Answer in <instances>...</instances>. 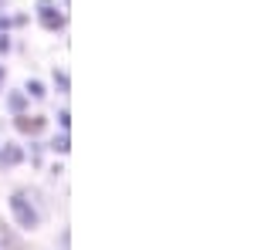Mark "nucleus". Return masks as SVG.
<instances>
[{
  "label": "nucleus",
  "mask_w": 254,
  "mask_h": 250,
  "mask_svg": "<svg viewBox=\"0 0 254 250\" xmlns=\"http://www.w3.org/2000/svg\"><path fill=\"white\" fill-rule=\"evenodd\" d=\"M3 78H7V64H0V85H3Z\"/></svg>",
  "instance_id": "nucleus-17"
},
{
  "label": "nucleus",
  "mask_w": 254,
  "mask_h": 250,
  "mask_svg": "<svg viewBox=\"0 0 254 250\" xmlns=\"http://www.w3.org/2000/svg\"><path fill=\"white\" fill-rule=\"evenodd\" d=\"M51 81H55V92H58V95H68V92H71V75H68L64 68H55V71H51Z\"/></svg>",
  "instance_id": "nucleus-10"
},
{
  "label": "nucleus",
  "mask_w": 254,
  "mask_h": 250,
  "mask_svg": "<svg viewBox=\"0 0 254 250\" xmlns=\"http://www.w3.org/2000/svg\"><path fill=\"white\" fill-rule=\"evenodd\" d=\"M34 17H38V24L48 31V34H58V31H64V27H68V14H64L61 7L41 10V14H34Z\"/></svg>",
  "instance_id": "nucleus-4"
},
{
  "label": "nucleus",
  "mask_w": 254,
  "mask_h": 250,
  "mask_svg": "<svg viewBox=\"0 0 254 250\" xmlns=\"http://www.w3.org/2000/svg\"><path fill=\"white\" fill-rule=\"evenodd\" d=\"M44 149H48V152H55V155H68V152H71V135L58 129V132L44 142Z\"/></svg>",
  "instance_id": "nucleus-7"
},
{
  "label": "nucleus",
  "mask_w": 254,
  "mask_h": 250,
  "mask_svg": "<svg viewBox=\"0 0 254 250\" xmlns=\"http://www.w3.org/2000/svg\"><path fill=\"white\" fill-rule=\"evenodd\" d=\"M48 173H51V179H58V176L64 173V166H61V162H55V166H51V169H48Z\"/></svg>",
  "instance_id": "nucleus-16"
},
{
  "label": "nucleus",
  "mask_w": 254,
  "mask_h": 250,
  "mask_svg": "<svg viewBox=\"0 0 254 250\" xmlns=\"http://www.w3.org/2000/svg\"><path fill=\"white\" fill-rule=\"evenodd\" d=\"M24 95L31 98V101H44V98H48V85H44L41 78H27V81H24Z\"/></svg>",
  "instance_id": "nucleus-8"
},
{
  "label": "nucleus",
  "mask_w": 254,
  "mask_h": 250,
  "mask_svg": "<svg viewBox=\"0 0 254 250\" xmlns=\"http://www.w3.org/2000/svg\"><path fill=\"white\" fill-rule=\"evenodd\" d=\"M51 7H58V0H34V14H41V10H51Z\"/></svg>",
  "instance_id": "nucleus-13"
},
{
  "label": "nucleus",
  "mask_w": 254,
  "mask_h": 250,
  "mask_svg": "<svg viewBox=\"0 0 254 250\" xmlns=\"http://www.w3.org/2000/svg\"><path fill=\"white\" fill-rule=\"evenodd\" d=\"M24 155H27V162H31L34 169H41V166H44V155H48L44 139H41V135H31V139H27V146H24Z\"/></svg>",
  "instance_id": "nucleus-6"
},
{
  "label": "nucleus",
  "mask_w": 254,
  "mask_h": 250,
  "mask_svg": "<svg viewBox=\"0 0 254 250\" xmlns=\"http://www.w3.org/2000/svg\"><path fill=\"white\" fill-rule=\"evenodd\" d=\"M0 31H14V20H10V14H0Z\"/></svg>",
  "instance_id": "nucleus-14"
},
{
  "label": "nucleus",
  "mask_w": 254,
  "mask_h": 250,
  "mask_svg": "<svg viewBox=\"0 0 254 250\" xmlns=\"http://www.w3.org/2000/svg\"><path fill=\"white\" fill-rule=\"evenodd\" d=\"M14 51V38H10V31H0V58H7Z\"/></svg>",
  "instance_id": "nucleus-12"
},
{
  "label": "nucleus",
  "mask_w": 254,
  "mask_h": 250,
  "mask_svg": "<svg viewBox=\"0 0 254 250\" xmlns=\"http://www.w3.org/2000/svg\"><path fill=\"white\" fill-rule=\"evenodd\" d=\"M7 210L14 216L17 230L34 233L41 227V220H44V200H34V190L31 186H17V190H10V196H7Z\"/></svg>",
  "instance_id": "nucleus-1"
},
{
  "label": "nucleus",
  "mask_w": 254,
  "mask_h": 250,
  "mask_svg": "<svg viewBox=\"0 0 254 250\" xmlns=\"http://www.w3.org/2000/svg\"><path fill=\"white\" fill-rule=\"evenodd\" d=\"M0 250H24V240L14 233V227H3L0 223Z\"/></svg>",
  "instance_id": "nucleus-9"
},
{
  "label": "nucleus",
  "mask_w": 254,
  "mask_h": 250,
  "mask_svg": "<svg viewBox=\"0 0 254 250\" xmlns=\"http://www.w3.org/2000/svg\"><path fill=\"white\" fill-rule=\"evenodd\" d=\"M0 3H3V0H0Z\"/></svg>",
  "instance_id": "nucleus-19"
},
{
  "label": "nucleus",
  "mask_w": 254,
  "mask_h": 250,
  "mask_svg": "<svg viewBox=\"0 0 254 250\" xmlns=\"http://www.w3.org/2000/svg\"><path fill=\"white\" fill-rule=\"evenodd\" d=\"M10 20H14V27H24V24H27V20H31V17H27V14H14V17H10Z\"/></svg>",
  "instance_id": "nucleus-15"
},
{
  "label": "nucleus",
  "mask_w": 254,
  "mask_h": 250,
  "mask_svg": "<svg viewBox=\"0 0 254 250\" xmlns=\"http://www.w3.org/2000/svg\"><path fill=\"white\" fill-rule=\"evenodd\" d=\"M14 122V132L24 135V139H31V135H44L48 132V125H51V118L48 115H31V112H24V115H10Z\"/></svg>",
  "instance_id": "nucleus-2"
},
{
  "label": "nucleus",
  "mask_w": 254,
  "mask_h": 250,
  "mask_svg": "<svg viewBox=\"0 0 254 250\" xmlns=\"http://www.w3.org/2000/svg\"><path fill=\"white\" fill-rule=\"evenodd\" d=\"M27 162V155H24V146L14 142V139H3L0 142V169H17Z\"/></svg>",
  "instance_id": "nucleus-3"
},
{
  "label": "nucleus",
  "mask_w": 254,
  "mask_h": 250,
  "mask_svg": "<svg viewBox=\"0 0 254 250\" xmlns=\"http://www.w3.org/2000/svg\"><path fill=\"white\" fill-rule=\"evenodd\" d=\"M3 108L10 115H24V112H31V98L24 95V88H14V92L3 95Z\"/></svg>",
  "instance_id": "nucleus-5"
},
{
  "label": "nucleus",
  "mask_w": 254,
  "mask_h": 250,
  "mask_svg": "<svg viewBox=\"0 0 254 250\" xmlns=\"http://www.w3.org/2000/svg\"><path fill=\"white\" fill-rule=\"evenodd\" d=\"M55 122H58L61 132H68V129H71V112H68V105H61L58 112H55Z\"/></svg>",
  "instance_id": "nucleus-11"
},
{
  "label": "nucleus",
  "mask_w": 254,
  "mask_h": 250,
  "mask_svg": "<svg viewBox=\"0 0 254 250\" xmlns=\"http://www.w3.org/2000/svg\"><path fill=\"white\" fill-rule=\"evenodd\" d=\"M64 7H68V0H64Z\"/></svg>",
  "instance_id": "nucleus-18"
}]
</instances>
